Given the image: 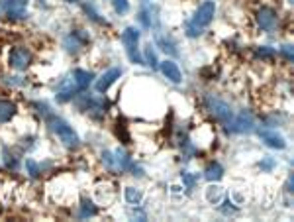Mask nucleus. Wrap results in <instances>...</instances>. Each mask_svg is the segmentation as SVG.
<instances>
[{
  "mask_svg": "<svg viewBox=\"0 0 294 222\" xmlns=\"http://www.w3.org/2000/svg\"><path fill=\"white\" fill-rule=\"evenodd\" d=\"M204 175H206V179H208V181H212V183L220 181V179H222V175H224V167H222L218 162H212L208 167H206Z\"/></svg>",
  "mask_w": 294,
  "mask_h": 222,
  "instance_id": "f3484780",
  "label": "nucleus"
},
{
  "mask_svg": "<svg viewBox=\"0 0 294 222\" xmlns=\"http://www.w3.org/2000/svg\"><path fill=\"white\" fill-rule=\"evenodd\" d=\"M255 20H257V26H259L261 30H265V32H271L274 26H276L278 16H276V10H274V8H271V6H261V8L257 10V16H255Z\"/></svg>",
  "mask_w": 294,
  "mask_h": 222,
  "instance_id": "0eeeda50",
  "label": "nucleus"
},
{
  "mask_svg": "<svg viewBox=\"0 0 294 222\" xmlns=\"http://www.w3.org/2000/svg\"><path fill=\"white\" fill-rule=\"evenodd\" d=\"M257 134H259V138L265 141L269 147H274V150H284V145H286L284 138H282L280 134H276L274 130H269V128H259V130H257Z\"/></svg>",
  "mask_w": 294,
  "mask_h": 222,
  "instance_id": "9b49d317",
  "label": "nucleus"
},
{
  "mask_svg": "<svg viewBox=\"0 0 294 222\" xmlns=\"http://www.w3.org/2000/svg\"><path fill=\"white\" fill-rule=\"evenodd\" d=\"M280 51H282V55H284V59H286V61H292L294 59L292 45H282V47H280Z\"/></svg>",
  "mask_w": 294,
  "mask_h": 222,
  "instance_id": "c756f323",
  "label": "nucleus"
},
{
  "mask_svg": "<svg viewBox=\"0 0 294 222\" xmlns=\"http://www.w3.org/2000/svg\"><path fill=\"white\" fill-rule=\"evenodd\" d=\"M4 163H6V167L12 169V171H16V169L20 167L18 158H16L14 154H8V150H4Z\"/></svg>",
  "mask_w": 294,
  "mask_h": 222,
  "instance_id": "412c9836",
  "label": "nucleus"
},
{
  "mask_svg": "<svg viewBox=\"0 0 294 222\" xmlns=\"http://www.w3.org/2000/svg\"><path fill=\"white\" fill-rule=\"evenodd\" d=\"M182 183H184L186 189H192L196 185V177L192 173H182Z\"/></svg>",
  "mask_w": 294,
  "mask_h": 222,
  "instance_id": "cd10ccee",
  "label": "nucleus"
},
{
  "mask_svg": "<svg viewBox=\"0 0 294 222\" xmlns=\"http://www.w3.org/2000/svg\"><path fill=\"white\" fill-rule=\"evenodd\" d=\"M84 12L90 16V20L98 22V24H106V20H104V18H100V14H96V12H94L92 4H84Z\"/></svg>",
  "mask_w": 294,
  "mask_h": 222,
  "instance_id": "5701e85b",
  "label": "nucleus"
},
{
  "mask_svg": "<svg viewBox=\"0 0 294 222\" xmlns=\"http://www.w3.org/2000/svg\"><path fill=\"white\" fill-rule=\"evenodd\" d=\"M28 0H4L2 2V10L6 14L8 20H24L28 18Z\"/></svg>",
  "mask_w": 294,
  "mask_h": 222,
  "instance_id": "39448f33",
  "label": "nucleus"
},
{
  "mask_svg": "<svg viewBox=\"0 0 294 222\" xmlns=\"http://www.w3.org/2000/svg\"><path fill=\"white\" fill-rule=\"evenodd\" d=\"M228 126H230V128H228L230 132H235V134H249V132H253L255 130V120L249 110H241V112L237 114V118L230 122Z\"/></svg>",
  "mask_w": 294,
  "mask_h": 222,
  "instance_id": "423d86ee",
  "label": "nucleus"
},
{
  "mask_svg": "<svg viewBox=\"0 0 294 222\" xmlns=\"http://www.w3.org/2000/svg\"><path fill=\"white\" fill-rule=\"evenodd\" d=\"M102 162L108 165V169H114V167H116V158H112L110 152H104V154H102Z\"/></svg>",
  "mask_w": 294,
  "mask_h": 222,
  "instance_id": "bb28decb",
  "label": "nucleus"
},
{
  "mask_svg": "<svg viewBox=\"0 0 294 222\" xmlns=\"http://www.w3.org/2000/svg\"><path fill=\"white\" fill-rule=\"evenodd\" d=\"M214 14H216V2L214 0H206L198 6L194 14V24L200 26V28H206L210 22L214 20Z\"/></svg>",
  "mask_w": 294,
  "mask_h": 222,
  "instance_id": "6e6552de",
  "label": "nucleus"
},
{
  "mask_svg": "<svg viewBox=\"0 0 294 222\" xmlns=\"http://www.w3.org/2000/svg\"><path fill=\"white\" fill-rule=\"evenodd\" d=\"M122 41L126 45V51H128V57L132 59V63H137L141 65L143 59L139 55V49H137V41H139V32L136 28H126L124 34H122Z\"/></svg>",
  "mask_w": 294,
  "mask_h": 222,
  "instance_id": "20e7f679",
  "label": "nucleus"
},
{
  "mask_svg": "<svg viewBox=\"0 0 294 222\" xmlns=\"http://www.w3.org/2000/svg\"><path fill=\"white\" fill-rule=\"evenodd\" d=\"M259 167H261V169H265V171H269V169H273L274 167V160H271V158H265L263 162L259 163Z\"/></svg>",
  "mask_w": 294,
  "mask_h": 222,
  "instance_id": "7c9ffc66",
  "label": "nucleus"
},
{
  "mask_svg": "<svg viewBox=\"0 0 294 222\" xmlns=\"http://www.w3.org/2000/svg\"><path fill=\"white\" fill-rule=\"evenodd\" d=\"M141 191L136 189V187H126V201L130 204H139L141 202Z\"/></svg>",
  "mask_w": 294,
  "mask_h": 222,
  "instance_id": "a211bd4d",
  "label": "nucleus"
},
{
  "mask_svg": "<svg viewBox=\"0 0 294 222\" xmlns=\"http://www.w3.org/2000/svg\"><path fill=\"white\" fill-rule=\"evenodd\" d=\"M88 34H84L82 30H75L65 38V49L69 53H78L80 49H84V45L88 43Z\"/></svg>",
  "mask_w": 294,
  "mask_h": 222,
  "instance_id": "9d476101",
  "label": "nucleus"
},
{
  "mask_svg": "<svg viewBox=\"0 0 294 222\" xmlns=\"http://www.w3.org/2000/svg\"><path fill=\"white\" fill-rule=\"evenodd\" d=\"M257 57L261 61H273L274 59V49L269 45H259L257 47Z\"/></svg>",
  "mask_w": 294,
  "mask_h": 222,
  "instance_id": "6ab92c4d",
  "label": "nucleus"
},
{
  "mask_svg": "<svg viewBox=\"0 0 294 222\" xmlns=\"http://www.w3.org/2000/svg\"><path fill=\"white\" fill-rule=\"evenodd\" d=\"M26 169H28V173H30V177H39V173H41V165L34 162V160H26Z\"/></svg>",
  "mask_w": 294,
  "mask_h": 222,
  "instance_id": "4be33fe9",
  "label": "nucleus"
},
{
  "mask_svg": "<svg viewBox=\"0 0 294 222\" xmlns=\"http://www.w3.org/2000/svg\"><path fill=\"white\" fill-rule=\"evenodd\" d=\"M18 114V106L16 102L10 99H0V124L14 120V116Z\"/></svg>",
  "mask_w": 294,
  "mask_h": 222,
  "instance_id": "ddd939ff",
  "label": "nucleus"
},
{
  "mask_svg": "<svg viewBox=\"0 0 294 222\" xmlns=\"http://www.w3.org/2000/svg\"><path fill=\"white\" fill-rule=\"evenodd\" d=\"M204 106H206V110L214 116L216 120L222 122V124H230V122L234 120V112H232L230 104L216 99L214 95H206L204 97Z\"/></svg>",
  "mask_w": 294,
  "mask_h": 222,
  "instance_id": "f03ea898",
  "label": "nucleus"
},
{
  "mask_svg": "<svg viewBox=\"0 0 294 222\" xmlns=\"http://www.w3.org/2000/svg\"><path fill=\"white\" fill-rule=\"evenodd\" d=\"M122 77V69H118V67H112V69H108L100 79L96 81V85H94V89H96L98 93H106L114 83L118 81Z\"/></svg>",
  "mask_w": 294,
  "mask_h": 222,
  "instance_id": "f8f14e48",
  "label": "nucleus"
},
{
  "mask_svg": "<svg viewBox=\"0 0 294 222\" xmlns=\"http://www.w3.org/2000/svg\"><path fill=\"white\" fill-rule=\"evenodd\" d=\"M145 59L149 61V65H151V67H155V65H157L155 51H153V49H151V45H149V47H147V49H145Z\"/></svg>",
  "mask_w": 294,
  "mask_h": 222,
  "instance_id": "c85d7f7f",
  "label": "nucleus"
},
{
  "mask_svg": "<svg viewBox=\"0 0 294 222\" xmlns=\"http://www.w3.org/2000/svg\"><path fill=\"white\" fill-rule=\"evenodd\" d=\"M161 73L171 83H180V69H178V65L175 61H163L161 63Z\"/></svg>",
  "mask_w": 294,
  "mask_h": 222,
  "instance_id": "2eb2a0df",
  "label": "nucleus"
},
{
  "mask_svg": "<svg viewBox=\"0 0 294 222\" xmlns=\"http://www.w3.org/2000/svg\"><path fill=\"white\" fill-rule=\"evenodd\" d=\"M71 79H73V83L77 85L78 91H84V89H88V85L92 83L94 75H92L90 71H84V69H75Z\"/></svg>",
  "mask_w": 294,
  "mask_h": 222,
  "instance_id": "4468645a",
  "label": "nucleus"
},
{
  "mask_svg": "<svg viewBox=\"0 0 294 222\" xmlns=\"http://www.w3.org/2000/svg\"><path fill=\"white\" fill-rule=\"evenodd\" d=\"M98 214V208L96 204L88 199H82L80 202V208H78V218H92Z\"/></svg>",
  "mask_w": 294,
  "mask_h": 222,
  "instance_id": "dca6fc26",
  "label": "nucleus"
},
{
  "mask_svg": "<svg viewBox=\"0 0 294 222\" xmlns=\"http://www.w3.org/2000/svg\"><path fill=\"white\" fill-rule=\"evenodd\" d=\"M32 63V51L26 45H16L8 53V67L14 71H26Z\"/></svg>",
  "mask_w": 294,
  "mask_h": 222,
  "instance_id": "7ed1b4c3",
  "label": "nucleus"
},
{
  "mask_svg": "<svg viewBox=\"0 0 294 222\" xmlns=\"http://www.w3.org/2000/svg\"><path fill=\"white\" fill-rule=\"evenodd\" d=\"M206 197H208V201L210 202H218L222 199V195H220V187H208V193H206Z\"/></svg>",
  "mask_w": 294,
  "mask_h": 222,
  "instance_id": "393cba45",
  "label": "nucleus"
},
{
  "mask_svg": "<svg viewBox=\"0 0 294 222\" xmlns=\"http://www.w3.org/2000/svg\"><path fill=\"white\" fill-rule=\"evenodd\" d=\"M45 122H47V126L57 134V138L63 141V145H67V147H77L78 136H77V132L73 130V126H69L63 118L55 116L53 112H49V114L45 116Z\"/></svg>",
  "mask_w": 294,
  "mask_h": 222,
  "instance_id": "f257e3e1",
  "label": "nucleus"
},
{
  "mask_svg": "<svg viewBox=\"0 0 294 222\" xmlns=\"http://www.w3.org/2000/svg\"><path fill=\"white\" fill-rule=\"evenodd\" d=\"M200 34H202V28H200V26H196L194 22L186 26V36H190V38H196V36H200Z\"/></svg>",
  "mask_w": 294,
  "mask_h": 222,
  "instance_id": "a878e982",
  "label": "nucleus"
},
{
  "mask_svg": "<svg viewBox=\"0 0 294 222\" xmlns=\"http://www.w3.org/2000/svg\"><path fill=\"white\" fill-rule=\"evenodd\" d=\"M65 2H78V0H65Z\"/></svg>",
  "mask_w": 294,
  "mask_h": 222,
  "instance_id": "2f4dec72",
  "label": "nucleus"
},
{
  "mask_svg": "<svg viewBox=\"0 0 294 222\" xmlns=\"http://www.w3.org/2000/svg\"><path fill=\"white\" fill-rule=\"evenodd\" d=\"M112 4H114V10H116L118 14H126L130 10L128 0H112Z\"/></svg>",
  "mask_w": 294,
  "mask_h": 222,
  "instance_id": "b1692460",
  "label": "nucleus"
},
{
  "mask_svg": "<svg viewBox=\"0 0 294 222\" xmlns=\"http://www.w3.org/2000/svg\"><path fill=\"white\" fill-rule=\"evenodd\" d=\"M157 43H159V45H161V49H163L165 53H169V55H176V53H178V51L175 49V43H173V41H169V40L165 41L161 36H159V34H157Z\"/></svg>",
  "mask_w": 294,
  "mask_h": 222,
  "instance_id": "aec40b11",
  "label": "nucleus"
},
{
  "mask_svg": "<svg viewBox=\"0 0 294 222\" xmlns=\"http://www.w3.org/2000/svg\"><path fill=\"white\" fill-rule=\"evenodd\" d=\"M78 108L84 110V112H90L92 116H104L106 108H108V102L102 101V99H94V97H82V101L78 102Z\"/></svg>",
  "mask_w": 294,
  "mask_h": 222,
  "instance_id": "1a4fd4ad",
  "label": "nucleus"
}]
</instances>
